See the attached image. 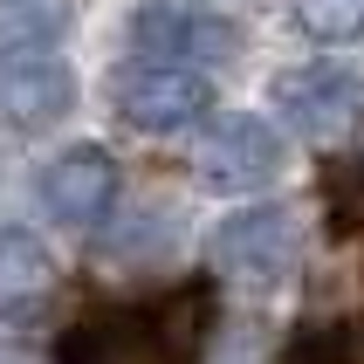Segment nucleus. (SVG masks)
Returning a JSON list of instances; mask_svg holds the SVG:
<instances>
[{"label": "nucleus", "instance_id": "9d476101", "mask_svg": "<svg viewBox=\"0 0 364 364\" xmlns=\"http://www.w3.org/2000/svg\"><path fill=\"white\" fill-rule=\"evenodd\" d=\"M76 28V0H0V48H55Z\"/></svg>", "mask_w": 364, "mask_h": 364}, {"label": "nucleus", "instance_id": "7ed1b4c3", "mask_svg": "<svg viewBox=\"0 0 364 364\" xmlns=\"http://www.w3.org/2000/svg\"><path fill=\"white\" fill-rule=\"evenodd\" d=\"M275 117L309 144H350L364 124V76L350 62H303L275 76Z\"/></svg>", "mask_w": 364, "mask_h": 364}, {"label": "nucleus", "instance_id": "f03ea898", "mask_svg": "<svg viewBox=\"0 0 364 364\" xmlns=\"http://www.w3.org/2000/svg\"><path fill=\"white\" fill-rule=\"evenodd\" d=\"M303 268V227L289 206H241L213 227V275L247 296H268V289L296 282Z\"/></svg>", "mask_w": 364, "mask_h": 364}, {"label": "nucleus", "instance_id": "9b49d317", "mask_svg": "<svg viewBox=\"0 0 364 364\" xmlns=\"http://www.w3.org/2000/svg\"><path fill=\"white\" fill-rule=\"evenodd\" d=\"M275 364H364V344L350 323H296Z\"/></svg>", "mask_w": 364, "mask_h": 364}, {"label": "nucleus", "instance_id": "6e6552de", "mask_svg": "<svg viewBox=\"0 0 364 364\" xmlns=\"http://www.w3.org/2000/svg\"><path fill=\"white\" fill-rule=\"evenodd\" d=\"M117 200V165L103 144H69L48 172H41V206L62 227H97Z\"/></svg>", "mask_w": 364, "mask_h": 364}, {"label": "nucleus", "instance_id": "f8f14e48", "mask_svg": "<svg viewBox=\"0 0 364 364\" xmlns=\"http://www.w3.org/2000/svg\"><path fill=\"white\" fill-rule=\"evenodd\" d=\"M296 28L323 48L364 41V0H296Z\"/></svg>", "mask_w": 364, "mask_h": 364}, {"label": "nucleus", "instance_id": "f257e3e1", "mask_svg": "<svg viewBox=\"0 0 364 364\" xmlns=\"http://www.w3.org/2000/svg\"><path fill=\"white\" fill-rule=\"evenodd\" d=\"M213 303L206 289H165L151 303L97 309L55 344V364H200Z\"/></svg>", "mask_w": 364, "mask_h": 364}, {"label": "nucleus", "instance_id": "20e7f679", "mask_svg": "<svg viewBox=\"0 0 364 364\" xmlns=\"http://www.w3.org/2000/svg\"><path fill=\"white\" fill-rule=\"evenodd\" d=\"M282 159H289L282 131L268 117H255V110L206 117L200 144H193V172H200V186H213V193H262V186H275Z\"/></svg>", "mask_w": 364, "mask_h": 364}, {"label": "nucleus", "instance_id": "1a4fd4ad", "mask_svg": "<svg viewBox=\"0 0 364 364\" xmlns=\"http://www.w3.org/2000/svg\"><path fill=\"white\" fill-rule=\"evenodd\" d=\"M55 255L28 227H0V323H35L55 303Z\"/></svg>", "mask_w": 364, "mask_h": 364}, {"label": "nucleus", "instance_id": "ddd939ff", "mask_svg": "<svg viewBox=\"0 0 364 364\" xmlns=\"http://www.w3.org/2000/svg\"><path fill=\"white\" fill-rule=\"evenodd\" d=\"M330 200H337L330 227H337V234H358L364 227V172H337V179H330Z\"/></svg>", "mask_w": 364, "mask_h": 364}, {"label": "nucleus", "instance_id": "423d86ee", "mask_svg": "<svg viewBox=\"0 0 364 364\" xmlns=\"http://www.w3.org/2000/svg\"><path fill=\"white\" fill-rule=\"evenodd\" d=\"M117 110H124V124L165 138V131H186V124L213 117V82L200 69H179V62H138L117 82Z\"/></svg>", "mask_w": 364, "mask_h": 364}, {"label": "nucleus", "instance_id": "0eeeda50", "mask_svg": "<svg viewBox=\"0 0 364 364\" xmlns=\"http://www.w3.org/2000/svg\"><path fill=\"white\" fill-rule=\"evenodd\" d=\"M131 48L144 62H179V69H206V62L241 55V28L227 14H193V7H138L131 14Z\"/></svg>", "mask_w": 364, "mask_h": 364}, {"label": "nucleus", "instance_id": "39448f33", "mask_svg": "<svg viewBox=\"0 0 364 364\" xmlns=\"http://www.w3.org/2000/svg\"><path fill=\"white\" fill-rule=\"evenodd\" d=\"M76 110V69L62 48H0V124L7 131H48Z\"/></svg>", "mask_w": 364, "mask_h": 364}]
</instances>
